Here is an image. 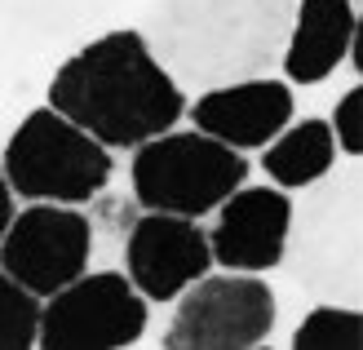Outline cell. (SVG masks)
I'll return each mask as SVG.
<instances>
[{"mask_svg": "<svg viewBox=\"0 0 363 350\" xmlns=\"http://www.w3.org/2000/svg\"><path fill=\"white\" fill-rule=\"evenodd\" d=\"M49 106L102 146H138L186 116V94L160 67L142 31H106L58 67Z\"/></svg>", "mask_w": 363, "mask_h": 350, "instance_id": "1", "label": "cell"}, {"mask_svg": "<svg viewBox=\"0 0 363 350\" xmlns=\"http://www.w3.org/2000/svg\"><path fill=\"white\" fill-rule=\"evenodd\" d=\"M297 0H151L142 40L160 67L195 94L270 76L284 58Z\"/></svg>", "mask_w": 363, "mask_h": 350, "instance_id": "2", "label": "cell"}, {"mask_svg": "<svg viewBox=\"0 0 363 350\" xmlns=\"http://www.w3.org/2000/svg\"><path fill=\"white\" fill-rule=\"evenodd\" d=\"M0 169L13 195L49 204H84L111 182V146L71 124L62 111L40 106L9 133Z\"/></svg>", "mask_w": 363, "mask_h": 350, "instance_id": "3", "label": "cell"}, {"mask_svg": "<svg viewBox=\"0 0 363 350\" xmlns=\"http://www.w3.org/2000/svg\"><path fill=\"white\" fill-rule=\"evenodd\" d=\"M129 177H133V195L142 209L204 217L235 187L248 182V160L244 151L199 133V128H186V133L169 128V133L138 142Z\"/></svg>", "mask_w": 363, "mask_h": 350, "instance_id": "4", "label": "cell"}, {"mask_svg": "<svg viewBox=\"0 0 363 350\" xmlns=\"http://www.w3.org/2000/svg\"><path fill=\"white\" fill-rule=\"evenodd\" d=\"M359 173L346 177H315L306 187V204L293 209L288 244L279 266H288L297 284L323 297H359Z\"/></svg>", "mask_w": 363, "mask_h": 350, "instance_id": "5", "label": "cell"}, {"mask_svg": "<svg viewBox=\"0 0 363 350\" xmlns=\"http://www.w3.org/2000/svg\"><path fill=\"white\" fill-rule=\"evenodd\" d=\"M177 310L164 328L169 350H248L275 333V292L248 270L199 275L177 292Z\"/></svg>", "mask_w": 363, "mask_h": 350, "instance_id": "6", "label": "cell"}, {"mask_svg": "<svg viewBox=\"0 0 363 350\" xmlns=\"http://www.w3.org/2000/svg\"><path fill=\"white\" fill-rule=\"evenodd\" d=\"M147 333V297L120 270L76 275L53 297L40 302V333L35 346L45 350H120Z\"/></svg>", "mask_w": 363, "mask_h": 350, "instance_id": "7", "label": "cell"}, {"mask_svg": "<svg viewBox=\"0 0 363 350\" xmlns=\"http://www.w3.org/2000/svg\"><path fill=\"white\" fill-rule=\"evenodd\" d=\"M89 253H94V226L76 204L31 199L0 235V270L40 302L89 270Z\"/></svg>", "mask_w": 363, "mask_h": 350, "instance_id": "8", "label": "cell"}, {"mask_svg": "<svg viewBox=\"0 0 363 350\" xmlns=\"http://www.w3.org/2000/svg\"><path fill=\"white\" fill-rule=\"evenodd\" d=\"M208 231L195 217L151 213L138 217L124 239V275L147 302H173L186 284L208 275Z\"/></svg>", "mask_w": 363, "mask_h": 350, "instance_id": "9", "label": "cell"}, {"mask_svg": "<svg viewBox=\"0 0 363 350\" xmlns=\"http://www.w3.org/2000/svg\"><path fill=\"white\" fill-rule=\"evenodd\" d=\"M217 222L208 231V253L226 270H275L284 244H288V222H293V199L279 187H235L222 204L213 209Z\"/></svg>", "mask_w": 363, "mask_h": 350, "instance_id": "10", "label": "cell"}, {"mask_svg": "<svg viewBox=\"0 0 363 350\" xmlns=\"http://www.w3.org/2000/svg\"><path fill=\"white\" fill-rule=\"evenodd\" d=\"M293 111H297L293 84L275 76H248V80L199 89L195 102L186 106L199 133L226 142L235 151L266 146L284 124H293Z\"/></svg>", "mask_w": 363, "mask_h": 350, "instance_id": "11", "label": "cell"}, {"mask_svg": "<svg viewBox=\"0 0 363 350\" xmlns=\"http://www.w3.org/2000/svg\"><path fill=\"white\" fill-rule=\"evenodd\" d=\"M359 27L354 0H297L293 27L284 40V76L293 84H319L346 62Z\"/></svg>", "mask_w": 363, "mask_h": 350, "instance_id": "12", "label": "cell"}, {"mask_svg": "<svg viewBox=\"0 0 363 350\" xmlns=\"http://www.w3.org/2000/svg\"><path fill=\"white\" fill-rule=\"evenodd\" d=\"M337 164V138L328 120L306 116L301 124H284L262 151V169L279 191H306L315 177L333 173Z\"/></svg>", "mask_w": 363, "mask_h": 350, "instance_id": "13", "label": "cell"}, {"mask_svg": "<svg viewBox=\"0 0 363 350\" xmlns=\"http://www.w3.org/2000/svg\"><path fill=\"white\" fill-rule=\"evenodd\" d=\"M359 341H363V315L359 306H341V302H323L306 310L293 333L297 350H359Z\"/></svg>", "mask_w": 363, "mask_h": 350, "instance_id": "14", "label": "cell"}, {"mask_svg": "<svg viewBox=\"0 0 363 350\" xmlns=\"http://www.w3.org/2000/svg\"><path fill=\"white\" fill-rule=\"evenodd\" d=\"M40 333V297L0 270V350H31Z\"/></svg>", "mask_w": 363, "mask_h": 350, "instance_id": "15", "label": "cell"}, {"mask_svg": "<svg viewBox=\"0 0 363 350\" xmlns=\"http://www.w3.org/2000/svg\"><path fill=\"white\" fill-rule=\"evenodd\" d=\"M333 138H337V146L346 155H363V84H350L346 94L337 98V106H333Z\"/></svg>", "mask_w": 363, "mask_h": 350, "instance_id": "16", "label": "cell"}, {"mask_svg": "<svg viewBox=\"0 0 363 350\" xmlns=\"http://www.w3.org/2000/svg\"><path fill=\"white\" fill-rule=\"evenodd\" d=\"M13 213H18L13 209V191H9V182H5V169H0V235H5V226H9Z\"/></svg>", "mask_w": 363, "mask_h": 350, "instance_id": "17", "label": "cell"}]
</instances>
